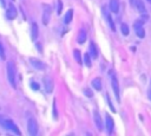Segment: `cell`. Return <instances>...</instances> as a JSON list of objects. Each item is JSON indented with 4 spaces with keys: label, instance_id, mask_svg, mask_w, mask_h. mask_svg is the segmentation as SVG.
I'll use <instances>...</instances> for the list:
<instances>
[{
    "label": "cell",
    "instance_id": "cell-1",
    "mask_svg": "<svg viewBox=\"0 0 151 136\" xmlns=\"http://www.w3.org/2000/svg\"><path fill=\"white\" fill-rule=\"evenodd\" d=\"M0 124H1L6 130L13 131L14 134L20 135V131H19L18 127L13 123V121H11V119H8V118H6V117H4V116H0Z\"/></svg>",
    "mask_w": 151,
    "mask_h": 136
},
{
    "label": "cell",
    "instance_id": "cell-2",
    "mask_svg": "<svg viewBox=\"0 0 151 136\" xmlns=\"http://www.w3.org/2000/svg\"><path fill=\"white\" fill-rule=\"evenodd\" d=\"M51 13H52L51 6L47 5V4H42V17H41V20H42V24H44L45 26H47L48 22H50Z\"/></svg>",
    "mask_w": 151,
    "mask_h": 136
},
{
    "label": "cell",
    "instance_id": "cell-3",
    "mask_svg": "<svg viewBox=\"0 0 151 136\" xmlns=\"http://www.w3.org/2000/svg\"><path fill=\"white\" fill-rule=\"evenodd\" d=\"M7 77H8L9 84L13 88H15V70H14V65L12 61L7 63Z\"/></svg>",
    "mask_w": 151,
    "mask_h": 136
},
{
    "label": "cell",
    "instance_id": "cell-4",
    "mask_svg": "<svg viewBox=\"0 0 151 136\" xmlns=\"http://www.w3.org/2000/svg\"><path fill=\"white\" fill-rule=\"evenodd\" d=\"M27 131L29 135L34 136L38 134V123L34 118H29L28 122H27Z\"/></svg>",
    "mask_w": 151,
    "mask_h": 136
},
{
    "label": "cell",
    "instance_id": "cell-5",
    "mask_svg": "<svg viewBox=\"0 0 151 136\" xmlns=\"http://www.w3.org/2000/svg\"><path fill=\"white\" fill-rule=\"evenodd\" d=\"M133 28H134V32H136L137 37H139V38L145 37V31H144V27H143V22L140 20H137L133 24Z\"/></svg>",
    "mask_w": 151,
    "mask_h": 136
},
{
    "label": "cell",
    "instance_id": "cell-6",
    "mask_svg": "<svg viewBox=\"0 0 151 136\" xmlns=\"http://www.w3.org/2000/svg\"><path fill=\"white\" fill-rule=\"evenodd\" d=\"M42 80H44V86H45L46 92H47V93H51V92L53 91V79H52V77L45 76Z\"/></svg>",
    "mask_w": 151,
    "mask_h": 136
},
{
    "label": "cell",
    "instance_id": "cell-7",
    "mask_svg": "<svg viewBox=\"0 0 151 136\" xmlns=\"http://www.w3.org/2000/svg\"><path fill=\"white\" fill-rule=\"evenodd\" d=\"M111 85H112L113 92L116 95V98L119 102L120 101V97H119V84H118V80H117V77L116 76H112V78H111Z\"/></svg>",
    "mask_w": 151,
    "mask_h": 136
},
{
    "label": "cell",
    "instance_id": "cell-8",
    "mask_svg": "<svg viewBox=\"0 0 151 136\" xmlns=\"http://www.w3.org/2000/svg\"><path fill=\"white\" fill-rule=\"evenodd\" d=\"M29 61H31V65L37 70H44L46 67L45 64L38 58H29Z\"/></svg>",
    "mask_w": 151,
    "mask_h": 136
},
{
    "label": "cell",
    "instance_id": "cell-9",
    "mask_svg": "<svg viewBox=\"0 0 151 136\" xmlns=\"http://www.w3.org/2000/svg\"><path fill=\"white\" fill-rule=\"evenodd\" d=\"M17 8L14 7V5H12V4H9L8 5V7H7V11H6V17L8 18V19H14V18H17Z\"/></svg>",
    "mask_w": 151,
    "mask_h": 136
},
{
    "label": "cell",
    "instance_id": "cell-10",
    "mask_svg": "<svg viewBox=\"0 0 151 136\" xmlns=\"http://www.w3.org/2000/svg\"><path fill=\"white\" fill-rule=\"evenodd\" d=\"M93 118H94V123H96L98 130H101L103 129V121H101V117L97 110L93 111Z\"/></svg>",
    "mask_w": 151,
    "mask_h": 136
},
{
    "label": "cell",
    "instance_id": "cell-11",
    "mask_svg": "<svg viewBox=\"0 0 151 136\" xmlns=\"http://www.w3.org/2000/svg\"><path fill=\"white\" fill-rule=\"evenodd\" d=\"M105 118H106V129H107V132H109V134H111V132H112V130H113V128H114L113 118H112L109 114H106Z\"/></svg>",
    "mask_w": 151,
    "mask_h": 136
},
{
    "label": "cell",
    "instance_id": "cell-12",
    "mask_svg": "<svg viewBox=\"0 0 151 136\" xmlns=\"http://www.w3.org/2000/svg\"><path fill=\"white\" fill-rule=\"evenodd\" d=\"M109 7H110L111 12L118 13V11H119V0H110Z\"/></svg>",
    "mask_w": 151,
    "mask_h": 136
},
{
    "label": "cell",
    "instance_id": "cell-13",
    "mask_svg": "<svg viewBox=\"0 0 151 136\" xmlns=\"http://www.w3.org/2000/svg\"><path fill=\"white\" fill-rule=\"evenodd\" d=\"M88 52H90V56H91L93 59H96V58L98 57V48H97V46H96L94 43H91V44H90Z\"/></svg>",
    "mask_w": 151,
    "mask_h": 136
},
{
    "label": "cell",
    "instance_id": "cell-14",
    "mask_svg": "<svg viewBox=\"0 0 151 136\" xmlns=\"http://www.w3.org/2000/svg\"><path fill=\"white\" fill-rule=\"evenodd\" d=\"M38 34H39L38 25H37V22H32V26H31V35H32V39L35 40L38 38Z\"/></svg>",
    "mask_w": 151,
    "mask_h": 136
},
{
    "label": "cell",
    "instance_id": "cell-15",
    "mask_svg": "<svg viewBox=\"0 0 151 136\" xmlns=\"http://www.w3.org/2000/svg\"><path fill=\"white\" fill-rule=\"evenodd\" d=\"M134 6H136V8L139 13H142V14L145 13V5L142 0H134Z\"/></svg>",
    "mask_w": 151,
    "mask_h": 136
},
{
    "label": "cell",
    "instance_id": "cell-16",
    "mask_svg": "<svg viewBox=\"0 0 151 136\" xmlns=\"http://www.w3.org/2000/svg\"><path fill=\"white\" fill-rule=\"evenodd\" d=\"M77 40H78V44H84L85 43V40H86V32H85V30H80L79 31Z\"/></svg>",
    "mask_w": 151,
    "mask_h": 136
},
{
    "label": "cell",
    "instance_id": "cell-17",
    "mask_svg": "<svg viewBox=\"0 0 151 136\" xmlns=\"http://www.w3.org/2000/svg\"><path fill=\"white\" fill-rule=\"evenodd\" d=\"M72 18H73V11H72V9H68V11L66 12L65 17H64V22H65V24H70L71 20H72Z\"/></svg>",
    "mask_w": 151,
    "mask_h": 136
},
{
    "label": "cell",
    "instance_id": "cell-18",
    "mask_svg": "<svg viewBox=\"0 0 151 136\" xmlns=\"http://www.w3.org/2000/svg\"><path fill=\"white\" fill-rule=\"evenodd\" d=\"M92 86H93L96 90L100 91V90H101V80H100V78H94V79L92 80Z\"/></svg>",
    "mask_w": 151,
    "mask_h": 136
},
{
    "label": "cell",
    "instance_id": "cell-19",
    "mask_svg": "<svg viewBox=\"0 0 151 136\" xmlns=\"http://www.w3.org/2000/svg\"><path fill=\"white\" fill-rule=\"evenodd\" d=\"M120 31H122V33H123L124 35H129V33H130L129 26H127L126 24H122V25H120Z\"/></svg>",
    "mask_w": 151,
    "mask_h": 136
},
{
    "label": "cell",
    "instance_id": "cell-20",
    "mask_svg": "<svg viewBox=\"0 0 151 136\" xmlns=\"http://www.w3.org/2000/svg\"><path fill=\"white\" fill-rule=\"evenodd\" d=\"M73 56H74V58H76L77 63L81 64V57H80V51H79V50H74V51H73Z\"/></svg>",
    "mask_w": 151,
    "mask_h": 136
},
{
    "label": "cell",
    "instance_id": "cell-21",
    "mask_svg": "<svg viewBox=\"0 0 151 136\" xmlns=\"http://www.w3.org/2000/svg\"><path fill=\"white\" fill-rule=\"evenodd\" d=\"M84 61H85V64H86V66H91V56H90V53H85L84 54Z\"/></svg>",
    "mask_w": 151,
    "mask_h": 136
},
{
    "label": "cell",
    "instance_id": "cell-22",
    "mask_svg": "<svg viewBox=\"0 0 151 136\" xmlns=\"http://www.w3.org/2000/svg\"><path fill=\"white\" fill-rule=\"evenodd\" d=\"M106 18H107V21H109V24H110L111 30H112V31H114V30H116V27H114V24H113V20H112V18H111V15L109 14Z\"/></svg>",
    "mask_w": 151,
    "mask_h": 136
},
{
    "label": "cell",
    "instance_id": "cell-23",
    "mask_svg": "<svg viewBox=\"0 0 151 136\" xmlns=\"http://www.w3.org/2000/svg\"><path fill=\"white\" fill-rule=\"evenodd\" d=\"M61 9H63V1L58 0V9H57L58 14H61Z\"/></svg>",
    "mask_w": 151,
    "mask_h": 136
},
{
    "label": "cell",
    "instance_id": "cell-24",
    "mask_svg": "<svg viewBox=\"0 0 151 136\" xmlns=\"http://www.w3.org/2000/svg\"><path fill=\"white\" fill-rule=\"evenodd\" d=\"M0 58L5 59V50H4V46H2L1 43H0Z\"/></svg>",
    "mask_w": 151,
    "mask_h": 136
},
{
    "label": "cell",
    "instance_id": "cell-25",
    "mask_svg": "<svg viewBox=\"0 0 151 136\" xmlns=\"http://www.w3.org/2000/svg\"><path fill=\"white\" fill-rule=\"evenodd\" d=\"M84 93H85L87 97H92V96H93V92H92L91 90H88V89H84Z\"/></svg>",
    "mask_w": 151,
    "mask_h": 136
},
{
    "label": "cell",
    "instance_id": "cell-26",
    "mask_svg": "<svg viewBox=\"0 0 151 136\" xmlns=\"http://www.w3.org/2000/svg\"><path fill=\"white\" fill-rule=\"evenodd\" d=\"M53 116L57 119L58 118V114H57V108H55V101H53Z\"/></svg>",
    "mask_w": 151,
    "mask_h": 136
},
{
    "label": "cell",
    "instance_id": "cell-27",
    "mask_svg": "<svg viewBox=\"0 0 151 136\" xmlns=\"http://www.w3.org/2000/svg\"><path fill=\"white\" fill-rule=\"evenodd\" d=\"M106 98H107V103H109V105H110V108H111V110H112V111L114 112V111H116V109L113 108V105H112V103H111V99H110V97H109V95L106 96Z\"/></svg>",
    "mask_w": 151,
    "mask_h": 136
},
{
    "label": "cell",
    "instance_id": "cell-28",
    "mask_svg": "<svg viewBox=\"0 0 151 136\" xmlns=\"http://www.w3.org/2000/svg\"><path fill=\"white\" fill-rule=\"evenodd\" d=\"M31 88H32V89H34V90H39V85H38L37 83H34V82H32V83H31Z\"/></svg>",
    "mask_w": 151,
    "mask_h": 136
},
{
    "label": "cell",
    "instance_id": "cell-29",
    "mask_svg": "<svg viewBox=\"0 0 151 136\" xmlns=\"http://www.w3.org/2000/svg\"><path fill=\"white\" fill-rule=\"evenodd\" d=\"M0 4H1V6H2V7H5V6H6V4H5V1H4V0H0Z\"/></svg>",
    "mask_w": 151,
    "mask_h": 136
},
{
    "label": "cell",
    "instance_id": "cell-30",
    "mask_svg": "<svg viewBox=\"0 0 151 136\" xmlns=\"http://www.w3.org/2000/svg\"><path fill=\"white\" fill-rule=\"evenodd\" d=\"M149 98L151 99V85H150V89H149Z\"/></svg>",
    "mask_w": 151,
    "mask_h": 136
},
{
    "label": "cell",
    "instance_id": "cell-31",
    "mask_svg": "<svg viewBox=\"0 0 151 136\" xmlns=\"http://www.w3.org/2000/svg\"><path fill=\"white\" fill-rule=\"evenodd\" d=\"M130 4H133V0H130Z\"/></svg>",
    "mask_w": 151,
    "mask_h": 136
},
{
    "label": "cell",
    "instance_id": "cell-32",
    "mask_svg": "<svg viewBox=\"0 0 151 136\" xmlns=\"http://www.w3.org/2000/svg\"><path fill=\"white\" fill-rule=\"evenodd\" d=\"M147 1H151V0H147Z\"/></svg>",
    "mask_w": 151,
    "mask_h": 136
}]
</instances>
